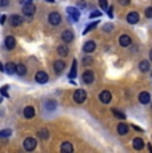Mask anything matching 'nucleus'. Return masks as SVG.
Segmentation results:
<instances>
[{"mask_svg": "<svg viewBox=\"0 0 152 153\" xmlns=\"http://www.w3.org/2000/svg\"><path fill=\"white\" fill-rule=\"evenodd\" d=\"M61 22V16L59 12H51L48 15V23L51 25H54V27H57V25L60 24Z\"/></svg>", "mask_w": 152, "mask_h": 153, "instance_id": "nucleus-1", "label": "nucleus"}, {"mask_svg": "<svg viewBox=\"0 0 152 153\" xmlns=\"http://www.w3.org/2000/svg\"><path fill=\"white\" fill-rule=\"evenodd\" d=\"M87 99V92L84 89H76L75 93H74V100L77 104H81V102H84Z\"/></svg>", "mask_w": 152, "mask_h": 153, "instance_id": "nucleus-2", "label": "nucleus"}, {"mask_svg": "<svg viewBox=\"0 0 152 153\" xmlns=\"http://www.w3.org/2000/svg\"><path fill=\"white\" fill-rule=\"evenodd\" d=\"M35 12H36V7H35V4H32V1L23 4V15H25V16H32Z\"/></svg>", "mask_w": 152, "mask_h": 153, "instance_id": "nucleus-3", "label": "nucleus"}, {"mask_svg": "<svg viewBox=\"0 0 152 153\" xmlns=\"http://www.w3.org/2000/svg\"><path fill=\"white\" fill-rule=\"evenodd\" d=\"M23 145H24L25 151L31 152V151H34V149L36 148V140H35L34 137H27V139L24 140V143H23Z\"/></svg>", "mask_w": 152, "mask_h": 153, "instance_id": "nucleus-4", "label": "nucleus"}, {"mask_svg": "<svg viewBox=\"0 0 152 153\" xmlns=\"http://www.w3.org/2000/svg\"><path fill=\"white\" fill-rule=\"evenodd\" d=\"M35 79H36V81L39 84H45L47 81H48V75L44 72V71H37L36 75H35Z\"/></svg>", "mask_w": 152, "mask_h": 153, "instance_id": "nucleus-5", "label": "nucleus"}, {"mask_svg": "<svg viewBox=\"0 0 152 153\" xmlns=\"http://www.w3.org/2000/svg\"><path fill=\"white\" fill-rule=\"evenodd\" d=\"M83 83H86V84H91L93 83V80H95V75H93V72L92 71H84V73H83Z\"/></svg>", "mask_w": 152, "mask_h": 153, "instance_id": "nucleus-6", "label": "nucleus"}, {"mask_svg": "<svg viewBox=\"0 0 152 153\" xmlns=\"http://www.w3.org/2000/svg\"><path fill=\"white\" fill-rule=\"evenodd\" d=\"M67 13L71 16V19L74 20V22H77L79 19H80V12H79L77 8H74V7H68L67 8Z\"/></svg>", "mask_w": 152, "mask_h": 153, "instance_id": "nucleus-7", "label": "nucleus"}, {"mask_svg": "<svg viewBox=\"0 0 152 153\" xmlns=\"http://www.w3.org/2000/svg\"><path fill=\"white\" fill-rule=\"evenodd\" d=\"M99 100H100L103 104H108V102L112 100V95H111L110 91H103V92L99 95Z\"/></svg>", "mask_w": 152, "mask_h": 153, "instance_id": "nucleus-8", "label": "nucleus"}, {"mask_svg": "<svg viewBox=\"0 0 152 153\" xmlns=\"http://www.w3.org/2000/svg\"><path fill=\"white\" fill-rule=\"evenodd\" d=\"M4 44H5V48L7 49H13L16 47V40L12 35H8L4 40Z\"/></svg>", "mask_w": 152, "mask_h": 153, "instance_id": "nucleus-9", "label": "nucleus"}, {"mask_svg": "<svg viewBox=\"0 0 152 153\" xmlns=\"http://www.w3.org/2000/svg\"><path fill=\"white\" fill-rule=\"evenodd\" d=\"M61 40L64 43H71L74 40V32L69 31V29H66V31L61 33Z\"/></svg>", "mask_w": 152, "mask_h": 153, "instance_id": "nucleus-10", "label": "nucleus"}, {"mask_svg": "<svg viewBox=\"0 0 152 153\" xmlns=\"http://www.w3.org/2000/svg\"><path fill=\"white\" fill-rule=\"evenodd\" d=\"M22 23H23V19L20 15H12L10 17V24L12 27H19V25H22Z\"/></svg>", "mask_w": 152, "mask_h": 153, "instance_id": "nucleus-11", "label": "nucleus"}, {"mask_svg": "<svg viewBox=\"0 0 152 153\" xmlns=\"http://www.w3.org/2000/svg\"><path fill=\"white\" fill-rule=\"evenodd\" d=\"M64 68H66V63H64L63 60H56L54 63V69L57 75H60V73L64 71Z\"/></svg>", "mask_w": 152, "mask_h": 153, "instance_id": "nucleus-12", "label": "nucleus"}, {"mask_svg": "<svg viewBox=\"0 0 152 153\" xmlns=\"http://www.w3.org/2000/svg\"><path fill=\"white\" fill-rule=\"evenodd\" d=\"M95 48H96V44H95V42H92V40L84 43V45H83V51L86 52V53H91V52L95 51Z\"/></svg>", "mask_w": 152, "mask_h": 153, "instance_id": "nucleus-13", "label": "nucleus"}, {"mask_svg": "<svg viewBox=\"0 0 152 153\" xmlns=\"http://www.w3.org/2000/svg\"><path fill=\"white\" fill-rule=\"evenodd\" d=\"M131 43H132V40H131V37L128 36V35H121V36L119 37V44H120L121 47H130Z\"/></svg>", "mask_w": 152, "mask_h": 153, "instance_id": "nucleus-14", "label": "nucleus"}, {"mask_svg": "<svg viewBox=\"0 0 152 153\" xmlns=\"http://www.w3.org/2000/svg\"><path fill=\"white\" fill-rule=\"evenodd\" d=\"M127 22L130 23V24H136L137 22H139V13L137 12H130L127 15Z\"/></svg>", "mask_w": 152, "mask_h": 153, "instance_id": "nucleus-15", "label": "nucleus"}, {"mask_svg": "<svg viewBox=\"0 0 152 153\" xmlns=\"http://www.w3.org/2000/svg\"><path fill=\"white\" fill-rule=\"evenodd\" d=\"M60 151L63 152V153H72V152H74V146H72V144H71V143L66 141V143L61 144Z\"/></svg>", "mask_w": 152, "mask_h": 153, "instance_id": "nucleus-16", "label": "nucleus"}, {"mask_svg": "<svg viewBox=\"0 0 152 153\" xmlns=\"http://www.w3.org/2000/svg\"><path fill=\"white\" fill-rule=\"evenodd\" d=\"M23 113H24V117L25 119H32V117L35 116V108L34 107H25L24 111H23Z\"/></svg>", "mask_w": 152, "mask_h": 153, "instance_id": "nucleus-17", "label": "nucleus"}, {"mask_svg": "<svg viewBox=\"0 0 152 153\" xmlns=\"http://www.w3.org/2000/svg\"><path fill=\"white\" fill-rule=\"evenodd\" d=\"M150 100H151V96H150V93L148 92H142L139 95V101L142 102V104H148L150 102Z\"/></svg>", "mask_w": 152, "mask_h": 153, "instance_id": "nucleus-18", "label": "nucleus"}, {"mask_svg": "<svg viewBox=\"0 0 152 153\" xmlns=\"http://www.w3.org/2000/svg\"><path fill=\"white\" fill-rule=\"evenodd\" d=\"M4 71L7 75H13V73L16 72V65L13 63H7L4 67Z\"/></svg>", "mask_w": 152, "mask_h": 153, "instance_id": "nucleus-19", "label": "nucleus"}, {"mask_svg": "<svg viewBox=\"0 0 152 153\" xmlns=\"http://www.w3.org/2000/svg\"><path fill=\"white\" fill-rule=\"evenodd\" d=\"M118 133L120 134V136H124V134L128 133V125L125 124V123H120V124L118 125Z\"/></svg>", "mask_w": 152, "mask_h": 153, "instance_id": "nucleus-20", "label": "nucleus"}, {"mask_svg": "<svg viewBox=\"0 0 152 153\" xmlns=\"http://www.w3.org/2000/svg\"><path fill=\"white\" fill-rule=\"evenodd\" d=\"M133 148L136 149V151H140V149L144 148V141L142 139H139V137H136V139H133V143H132Z\"/></svg>", "mask_w": 152, "mask_h": 153, "instance_id": "nucleus-21", "label": "nucleus"}, {"mask_svg": "<svg viewBox=\"0 0 152 153\" xmlns=\"http://www.w3.org/2000/svg\"><path fill=\"white\" fill-rule=\"evenodd\" d=\"M68 52H69V49H68L67 45H59L57 47V55H59L60 57H66V56L68 55Z\"/></svg>", "mask_w": 152, "mask_h": 153, "instance_id": "nucleus-22", "label": "nucleus"}, {"mask_svg": "<svg viewBox=\"0 0 152 153\" xmlns=\"http://www.w3.org/2000/svg\"><path fill=\"white\" fill-rule=\"evenodd\" d=\"M76 72H77V61L74 60L72 61V68H71V72H69L68 77L69 79H75L76 77Z\"/></svg>", "mask_w": 152, "mask_h": 153, "instance_id": "nucleus-23", "label": "nucleus"}, {"mask_svg": "<svg viewBox=\"0 0 152 153\" xmlns=\"http://www.w3.org/2000/svg\"><path fill=\"white\" fill-rule=\"evenodd\" d=\"M16 73L19 76H24L27 73V68H25L24 64H17L16 65Z\"/></svg>", "mask_w": 152, "mask_h": 153, "instance_id": "nucleus-24", "label": "nucleus"}, {"mask_svg": "<svg viewBox=\"0 0 152 153\" xmlns=\"http://www.w3.org/2000/svg\"><path fill=\"white\" fill-rule=\"evenodd\" d=\"M37 136H39L42 140H47V139L49 137V132H48V129H45V128L40 129V131L37 132Z\"/></svg>", "mask_w": 152, "mask_h": 153, "instance_id": "nucleus-25", "label": "nucleus"}, {"mask_svg": "<svg viewBox=\"0 0 152 153\" xmlns=\"http://www.w3.org/2000/svg\"><path fill=\"white\" fill-rule=\"evenodd\" d=\"M139 68L142 72H147V71H150V63H148L147 60H143L139 63Z\"/></svg>", "mask_w": 152, "mask_h": 153, "instance_id": "nucleus-26", "label": "nucleus"}, {"mask_svg": "<svg viewBox=\"0 0 152 153\" xmlns=\"http://www.w3.org/2000/svg\"><path fill=\"white\" fill-rule=\"evenodd\" d=\"M45 109L47 111H55L56 109V102L52 101V100H48V101L45 102Z\"/></svg>", "mask_w": 152, "mask_h": 153, "instance_id": "nucleus-27", "label": "nucleus"}, {"mask_svg": "<svg viewBox=\"0 0 152 153\" xmlns=\"http://www.w3.org/2000/svg\"><path fill=\"white\" fill-rule=\"evenodd\" d=\"M112 111V113L115 114L116 117H118V119H120V120H125V114L123 113V112H120L119 109H116V108H113V109H111Z\"/></svg>", "mask_w": 152, "mask_h": 153, "instance_id": "nucleus-28", "label": "nucleus"}, {"mask_svg": "<svg viewBox=\"0 0 152 153\" xmlns=\"http://www.w3.org/2000/svg\"><path fill=\"white\" fill-rule=\"evenodd\" d=\"M8 88H10L8 85H3V87L0 88V93L3 95V97H7V99L10 97V93H8Z\"/></svg>", "mask_w": 152, "mask_h": 153, "instance_id": "nucleus-29", "label": "nucleus"}, {"mask_svg": "<svg viewBox=\"0 0 152 153\" xmlns=\"http://www.w3.org/2000/svg\"><path fill=\"white\" fill-rule=\"evenodd\" d=\"M96 25H99V22H95V23H91V24H88V25H87V28L84 29V32H83V33H84V35H86V33H88L89 31H92L93 28H96Z\"/></svg>", "mask_w": 152, "mask_h": 153, "instance_id": "nucleus-30", "label": "nucleus"}, {"mask_svg": "<svg viewBox=\"0 0 152 153\" xmlns=\"http://www.w3.org/2000/svg\"><path fill=\"white\" fill-rule=\"evenodd\" d=\"M11 134H12V131H11V129H4V131H0V137L7 139V137H10Z\"/></svg>", "mask_w": 152, "mask_h": 153, "instance_id": "nucleus-31", "label": "nucleus"}, {"mask_svg": "<svg viewBox=\"0 0 152 153\" xmlns=\"http://www.w3.org/2000/svg\"><path fill=\"white\" fill-rule=\"evenodd\" d=\"M99 5L101 10H108V1L107 0H99Z\"/></svg>", "mask_w": 152, "mask_h": 153, "instance_id": "nucleus-32", "label": "nucleus"}, {"mask_svg": "<svg viewBox=\"0 0 152 153\" xmlns=\"http://www.w3.org/2000/svg\"><path fill=\"white\" fill-rule=\"evenodd\" d=\"M101 16V12L100 11H92L89 13V19H95V17H100Z\"/></svg>", "mask_w": 152, "mask_h": 153, "instance_id": "nucleus-33", "label": "nucleus"}, {"mask_svg": "<svg viewBox=\"0 0 152 153\" xmlns=\"http://www.w3.org/2000/svg\"><path fill=\"white\" fill-rule=\"evenodd\" d=\"M145 16H147L148 19H152V7H150V8H147V10H145Z\"/></svg>", "mask_w": 152, "mask_h": 153, "instance_id": "nucleus-34", "label": "nucleus"}, {"mask_svg": "<svg viewBox=\"0 0 152 153\" xmlns=\"http://www.w3.org/2000/svg\"><path fill=\"white\" fill-rule=\"evenodd\" d=\"M91 63H92V59L89 57V56H87V57L83 60V64H84V65H88V64H91Z\"/></svg>", "mask_w": 152, "mask_h": 153, "instance_id": "nucleus-35", "label": "nucleus"}, {"mask_svg": "<svg viewBox=\"0 0 152 153\" xmlns=\"http://www.w3.org/2000/svg\"><path fill=\"white\" fill-rule=\"evenodd\" d=\"M8 4H10V0H0V7H1V8L7 7Z\"/></svg>", "mask_w": 152, "mask_h": 153, "instance_id": "nucleus-36", "label": "nucleus"}, {"mask_svg": "<svg viewBox=\"0 0 152 153\" xmlns=\"http://www.w3.org/2000/svg\"><path fill=\"white\" fill-rule=\"evenodd\" d=\"M79 8H81V10H84V8H87V3L86 1H79Z\"/></svg>", "mask_w": 152, "mask_h": 153, "instance_id": "nucleus-37", "label": "nucleus"}, {"mask_svg": "<svg viewBox=\"0 0 152 153\" xmlns=\"http://www.w3.org/2000/svg\"><path fill=\"white\" fill-rule=\"evenodd\" d=\"M119 3H120L121 5H128L130 4V0H118Z\"/></svg>", "mask_w": 152, "mask_h": 153, "instance_id": "nucleus-38", "label": "nucleus"}, {"mask_svg": "<svg viewBox=\"0 0 152 153\" xmlns=\"http://www.w3.org/2000/svg\"><path fill=\"white\" fill-rule=\"evenodd\" d=\"M112 29V24H106V27H104V31H111Z\"/></svg>", "mask_w": 152, "mask_h": 153, "instance_id": "nucleus-39", "label": "nucleus"}, {"mask_svg": "<svg viewBox=\"0 0 152 153\" xmlns=\"http://www.w3.org/2000/svg\"><path fill=\"white\" fill-rule=\"evenodd\" d=\"M4 22H5V16L1 15V16H0V24H4Z\"/></svg>", "mask_w": 152, "mask_h": 153, "instance_id": "nucleus-40", "label": "nucleus"}, {"mask_svg": "<svg viewBox=\"0 0 152 153\" xmlns=\"http://www.w3.org/2000/svg\"><path fill=\"white\" fill-rule=\"evenodd\" d=\"M132 129H135V131H137V132H143V129L139 128V126H136V125H132Z\"/></svg>", "mask_w": 152, "mask_h": 153, "instance_id": "nucleus-41", "label": "nucleus"}, {"mask_svg": "<svg viewBox=\"0 0 152 153\" xmlns=\"http://www.w3.org/2000/svg\"><path fill=\"white\" fill-rule=\"evenodd\" d=\"M112 11H113V10H112V7H111L110 10H108V16H110V17H112V16H113V15H112Z\"/></svg>", "mask_w": 152, "mask_h": 153, "instance_id": "nucleus-42", "label": "nucleus"}, {"mask_svg": "<svg viewBox=\"0 0 152 153\" xmlns=\"http://www.w3.org/2000/svg\"><path fill=\"white\" fill-rule=\"evenodd\" d=\"M32 0H20V3H22V4H25V3H31Z\"/></svg>", "mask_w": 152, "mask_h": 153, "instance_id": "nucleus-43", "label": "nucleus"}, {"mask_svg": "<svg viewBox=\"0 0 152 153\" xmlns=\"http://www.w3.org/2000/svg\"><path fill=\"white\" fill-rule=\"evenodd\" d=\"M0 71H1V72L4 71V67H3V64H1V63H0Z\"/></svg>", "mask_w": 152, "mask_h": 153, "instance_id": "nucleus-44", "label": "nucleus"}, {"mask_svg": "<svg viewBox=\"0 0 152 153\" xmlns=\"http://www.w3.org/2000/svg\"><path fill=\"white\" fill-rule=\"evenodd\" d=\"M150 59H151V61H152V49L150 51Z\"/></svg>", "mask_w": 152, "mask_h": 153, "instance_id": "nucleus-45", "label": "nucleus"}, {"mask_svg": "<svg viewBox=\"0 0 152 153\" xmlns=\"http://www.w3.org/2000/svg\"><path fill=\"white\" fill-rule=\"evenodd\" d=\"M1 101H3V95L0 93V102H1Z\"/></svg>", "mask_w": 152, "mask_h": 153, "instance_id": "nucleus-46", "label": "nucleus"}, {"mask_svg": "<svg viewBox=\"0 0 152 153\" xmlns=\"http://www.w3.org/2000/svg\"><path fill=\"white\" fill-rule=\"evenodd\" d=\"M47 1H48V3H54V0H47Z\"/></svg>", "mask_w": 152, "mask_h": 153, "instance_id": "nucleus-47", "label": "nucleus"}]
</instances>
